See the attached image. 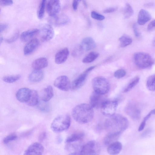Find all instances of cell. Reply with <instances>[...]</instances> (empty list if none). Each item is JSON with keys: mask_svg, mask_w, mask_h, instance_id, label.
<instances>
[{"mask_svg": "<svg viewBox=\"0 0 155 155\" xmlns=\"http://www.w3.org/2000/svg\"><path fill=\"white\" fill-rule=\"evenodd\" d=\"M129 124L127 119L124 116L114 114L105 120L104 127L108 133L121 134L128 127Z\"/></svg>", "mask_w": 155, "mask_h": 155, "instance_id": "obj_1", "label": "cell"}, {"mask_svg": "<svg viewBox=\"0 0 155 155\" xmlns=\"http://www.w3.org/2000/svg\"><path fill=\"white\" fill-rule=\"evenodd\" d=\"M71 114L73 119L81 124L90 122L93 119L94 112L93 108L87 104L83 103L77 105L73 109Z\"/></svg>", "mask_w": 155, "mask_h": 155, "instance_id": "obj_2", "label": "cell"}, {"mask_svg": "<svg viewBox=\"0 0 155 155\" xmlns=\"http://www.w3.org/2000/svg\"><path fill=\"white\" fill-rule=\"evenodd\" d=\"M71 119L69 115L63 114L57 117L52 122L51 128L55 132H60L68 129L71 124Z\"/></svg>", "mask_w": 155, "mask_h": 155, "instance_id": "obj_3", "label": "cell"}, {"mask_svg": "<svg viewBox=\"0 0 155 155\" xmlns=\"http://www.w3.org/2000/svg\"><path fill=\"white\" fill-rule=\"evenodd\" d=\"M134 60L136 65L139 68L145 69L151 67L154 61L151 56L147 53L138 52L134 55Z\"/></svg>", "mask_w": 155, "mask_h": 155, "instance_id": "obj_4", "label": "cell"}, {"mask_svg": "<svg viewBox=\"0 0 155 155\" xmlns=\"http://www.w3.org/2000/svg\"><path fill=\"white\" fill-rule=\"evenodd\" d=\"M92 85L94 92L103 95L107 94L110 89V85L107 80L104 78L97 77L92 81Z\"/></svg>", "mask_w": 155, "mask_h": 155, "instance_id": "obj_5", "label": "cell"}, {"mask_svg": "<svg viewBox=\"0 0 155 155\" xmlns=\"http://www.w3.org/2000/svg\"><path fill=\"white\" fill-rule=\"evenodd\" d=\"M100 151L99 143L95 140H91L82 147L79 155H100Z\"/></svg>", "mask_w": 155, "mask_h": 155, "instance_id": "obj_6", "label": "cell"}, {"mask_svg": "<svg viewBox=\"0 0 155 155\" xmlns=\"http://www.w3.org/2000/svg\"><path fill=\"white\" fill-rule=\"evenodd\" d=\"M117 105V101H104L100 107L101 112L104 115L110 116L115 114Z\"/></svg>", "mask_w": 155, "mask_h": 155, "instance_id": "obj_7", "label": "cell"}, {"mask_svg": "<svg viewBox=\"0 0 155 155\" xmlns=\"http://www.w3.org/2000/svg\"><path fill=\"white\" fill-rule=\"evenodd\" d=\"M39 33L41 38L43 41H48L52 39L54 37V31L52 26L50 24H45L41 25Z\"/></svg>", "mask_w": 155, "mask_h": 155, "instance_id": "obj_8", "label": "cell"}, {"mask_svg": "<svg viewBox=\"0 0 155 155\" xmlns=\"http://www.w3.org/2000/svg\"><path fill=\"white\" fill-rule=\"evenodd\" d=\"M95 67L92 66L87 68L77 78L74 80L71 85V88L74 90H77L82 86L84 83L88 73Z\"/></svg>", "mask_w": 155, "mask_h": 155, "instance_id": "obj_9", "label": "cell"}, {"mask_svg": "<svg viewBox=\"0 0 155 155\" xmlns=\"http://www.w3.org/2000/svg\"><path fill=\"white\" fill-rule=\"evenodd\" d=\"M46 9L50 17L54 16L58 14L61 9V3L58 0H51L46 2Z\"/></svg>", "mask_w": 155, "mask_h": 155, "instance_id": "obj_10", "label": "cell"}, {"mask_svg": "<svg viewBox=\"0 0 155 155\" xmlns=\"http://www.w3.org/2000/svg\"><path fill=\"white\" fill-rule=\"evenodd\" d=\"M54 84L57 88L64 91H68L71 88V84L69 79L65 75L58 77L55 80Z\"/></svg>", "mask_w": 155, "mask_h": 155, "instance_id": "obj_11", "label": "cell"}, {"mask_svg": "<svg viewBox=\"0 0 155 155\" xmlns=\"http://www.w3.org/2000/svg\"><path fill=\"white\" fill-rule=\"evenodd\" d=\"M44 150L43 146L35 142L30 145L25 150L23 155H42Z\"/></svg>", "mask_w": 155, "mask_h": 155, "instance_id": "obj_12", "label": "cell"}, {"mask_svg": "<svg viewBox=\"0 0 155 155\" xmlns=\"http://www.w3.org/2000/svg\"><path fill=\"white\" fill-rule=\"evenodd\" d=\"M69 19V18L64 15H57L50 17L49 18V23L56 26L63 25L67 24Z\"/></svg>", "mask_w": 155, "mask_h": 155, "instance_id": "obj_13", "label": "cell"}, {"mask_svg": "<svg viewBox=\"0 0 155 155\" xmlns=\"http://www.w3.org/2000/svg\"><path fill=\"white\" fill-rule=\"evenodd\" d=\"M126 111L127 114L134 120H137L140 118V111L134 104H131L128 105L126 108Z\"/></svg>", "mask_w": 155, "mask_h": 155, "instance_id": "obj_14", "label": "cell"}, {"mask_svg": "<svg viewBox=\"0 0 155 155\" xmlns=\"http://www.w3.org/2000/svg\"><path fill=\"white\" fill-rule=\"evenodd\" d=\"M39 44L38 40L36 38H33L28 41L24 47V54L27 55L31 54L38 47Z\"/></svg>", "mask_w": 155, "mask_h": 155, "instance_id": "obj_15", "label": "cell"}, {"mask_svg": "<svg viewBox=\"0 0 155 155\" xmlns=\"http://www.w3.org/2000/svg\"><path fill=\"white\" fill-rule=\"evenodd\" d=\"M31 90L27 88L24 87L19 89L16 94L17 99L21 102H26L28 100Z\"/></svg>", "mask_w": 155, "mask_h": 155, "instance_id": "obj_16", "label": "cell"}, {"mask_svg": "<svg viewBox=\"0 0 155 155\" xmlns=\"http://www.w3.org/2000/svg\"><path fill=\"white\" fill-rule=\"evenodd\" d=\"M69 54V51L67 48H64L58 51L55 56V62L58 64L64 62L67 60Z\"/></svg>", "mask_w": 155, "mask_h": 155, "instance_id": "obj_17", "label": "cell"}, {"mask_svg": "<svg viewBox=\"0 0 155 155\" xmlns=\"http://www.w3.org/2000/svg\"><path fill=\"white\" fill-rule=\"evenodd\" d=\"M102 95L94 92L91 94L90 98V105L93 108H98L101 107L103 102Z\"/></svg>", "mask_w": 155, "mask_h": 155, "instance_id": "obj_18", "label": "cell"}, {"mask_svg": "<svg viewBox=\"0 0 155 155\" xmlns=\"http://www.w3.org/2000/svg\"><path fill=\"white\" fill-rule=\"evenodd\" d=\"M38 33H39V29L37 28L30 29L24 31L20 35L21 40L24 42L29 41Z\"/></svg>", "mask_w": 155, "mask_h": 155, "instance_id": "obj_19", "label": "cell"}, {"mask_svg": "<svg viewBox=\"0 0 155 155\" xmlns=\"http://www.w3.org/2000/svg\"><path fill=\"white\" fill-rule=\"evenodd\" d=\"M151 18V15L148 11L141 9L138 13L137 23L140 25H143L149 21Z\"/></svg>", "mask_w": 155, "mask_h": 155, "instance_id": "obj_20", "label": "cell"}, {"mask_svg": "<svg viewBox=\"0 0 155 155\" xmlns=\"http://www.w3.org/2000/svg\"><path fill=\"white\" fill-rule=\"evenodd\" d=\"M122 148L121 143L116 141L109 145L107 148V152L110 155H117L121 151Z\"/></svg>", "mask_w": 155, "mask_h": 155, "instance_id": "obj_21", "label": "cell"}, {"mask_svg": "<svg viewBox=\"0 0 155 155\" xmlns=\"http://www.w3.org/2000/svg\"><path fill=\"white\" fill-rule=\"evenodd\" d=\"M47 59L45 57H41L34 60L32 64V67L34 70H41L48 65Z\"/></svg>", "mask_w": 155, "mask_h": 155, "instance_id": "obj_22", "label": "cell"}, {"mask_svg": "<svg viewBox=\"0 0 155 155\" xmlns=\"http://www.w3.org/2000/svg\"><path fill=\"white\" fill-rule=\"evenodd\" d=\"M81 45L83 50L87 51L94 48L96 44L92 38L87 37L83 39Z\"/></svg>", "mask_w": 155, "mask_h": 155, "instance_id": "obj_23", "label": "cell"}, {"mask_svg": "<svg viewBox=\"0 0 155 155\" xmlns=\"http://www.w3.org/2000/svg\"><path fill=\"white\" fill-rule=\"evenodd\" d=\"M44 74L41 70H34L28 76L29 81L32 82L40 81L43 78Z\"/></svg>", "mask_w": 155, "mask_h": 155, "instance_id": "obj_24", "label": "cell"}, {"mask_svg": "<svg viewBox=\"0 0 155 155\" xmlns=\"http://www.w3.org/2000/svg\"><path fill=\"white\" fill-rule=\"evenodd\" d=\"M53 96L54 92L52 87L51 86H48L44 88L43 91L41 100L44 101L48 102Z\"/></svg>", "mask_w": 155, "mask_h": 155, "instance_id": "obj_25", "label": "cell"}, {"mask_svg": "<svg viewBox=\"0 0 155 155\" xmlns=\"http://www.w3.org/2000/svg\"><path fill=\"white\" fill-rule=\"evenodd\" d=\"M38 95L37 91L31 90L29 98L26 103L28 105L33 107L37 105L39 102Z\"/></svg>", "mask_w": 155, "mask_h": 155, "instance_id": "obj_26", "label": "cell"}, {"mask_svg": "<svg viewBox=\"0 0 155 155\" xmlns=\"http://www.w3.org/2000/svg\"><path fill=\"white\" fill-rule=\"evenodd\" d=\"M84 136V133L81 132L74 133L68 137L65 141L68 143L77 142L82 139Z\"/></svg>", "mask_w": 155, "mask_h": 155, "instance_id": "obj_27", "label": "cell"}, {"mask_svg": "<svg viewBox=\"0 0 155 155\" xmlns=\"http://www.w3.org/2000/svg\"><path fill=\"white\" fill-rule=\"evenodd\" d=\"M120 135L117 133H108L104 139V144L108 146L112 143L117 141Z\"/></svg>", "mask_w": 155, "mask_h": 155, "instance_id": "obj_28", "label": "cell"}, {"mask_svg": "<svg viewBox=\"0 0 155 155\" xmlns=\"http://www.w3.org/2000/svg\"><path fill=\"white\" fill-rule=\"evenodd\" d=\"M120 46L121 48H124L130 45L132 42V39L130 36L124 35L119 39Z\"/></svg>", "mask_w": 155, "mask_h": 155, "instance_id": "obj_29", "label": "cell"}, {"mask_svg": "<svg viewBox=\"0 0 155 155\" xmlns=\"http://www.w3.org/2000/svg\"><path fill=\"white\" fill-rule=\"evenodd\" d=\"M99 56V53L91 52L88 54L83 59L84 63H88L91 62L96 59Z\"/></svg>", "mask_w": 155, "mask_h": 155, "instance_id": "obj_30", "label": "cell"}, {"mask_svg": "<svg viewBox=\"0 0 155 155\" xmlns=\"http://www.w3.org/2000/svg\"><path fill=\"white\" fill-rule=\"evenodd\" d=\"M46 0L41 1L37 12V15L39 19H41L44 16L46 8Z\"/></svg>", "mask_w": 155, "mask_h": 155, "instance_id": "obj_31", "label": "cell"}, {"mask_svg": "<svg viewBox=\"0 0 155 155\" xmlns=\"http://www.w3.org/2000/svg\"><path fill=\"white\" fill-rule=\"evenodd\" d=\"M146 86L150 91H155V74L150 75L148 78L147 81Z\"/></svg>", "mask_w": 155, "mask_h": 155, "instance_id": "obj_32", "label": "cell"}, {"mask_svg": "<svg viewBox=\"0 0 155 155\" xmlns=\"http://www.w3.org/2000/svg\"><path fill=\"white\" fill-rule=\"evenodd\" d=\"M134 14L133 10L130 4H126L124 11V15L125 18L130 17Z\"/></svg>", "mask_w": 155, "mask_h": 155, "instance_id": "obj_33", "label": "cell"}, {"mask_svg": "<svg viewBox=\"0 0 155 155\" xmlns=\"http://www.w3.org/2000/svg\"><path fill=\"white\" fill-rule=\"evenodd\" d=\"M19 74L5 76L2 78V80L6 83H11L18 80L21 78Z\"/></svg>", "mask_w": 155, "mask_h": 155, "instance_id": "obj_34", "label": "cell"}, {"mask_svg": "<svg viewBox=\"0 0 155 155\" xmlns=\"http://www.w3.org/2000/svg\"><path fill=\"white\" fill-rule=\"evenodd\" d=\"M140 78L137 77L131 80L124 88V92H127L130 91L139 82Z\"/></svg>", "mask_w": 155, "mask_h": 155, "instance_id": "obj_35", "label": "cell"}, {"mask_svg": "<svg viewBox=\"0 0 155 155\" xmlns=\"http://www.w3.org/2000/svg\"><path fill=\"white\" fill-rule=\"evenodd\" d=\"M37 105L38 109L42 111L47 112L49 110V106L47 102L42 100L41 101H39Z\"/></svg>", "mask_w": 155, "mask_h": 155, "instance_id": "obj_36", "label": "cell"}, {"mask_svg": "<svg viewBox=\"0 0 155 155\" xmlns=\"http://www.w3.org/2000/svg\"><path fill=\"white\" fill-rule=\"evenodd\" d=\"M17 136L15 133H12L5 137L3 140V142L5 144L15 140L17 138Z\"/></svg>", "mask_w": 155, "mask_h": 155, "instance_id": "obj_37", "label": "cell"}, {"mask_svg": "<svg viewBox=\"0 0 155 155\" xmlns=\"http://www.w3.org/2000/svg\"><path fill=\"white\" fill-rule=\"evenodd\" d=\"M91 16L93 18L98 21L103 20L105 18L104 15L94 11L91 12Z\"/></svg>", "mask_w": 155, "mask_h": 155, "instance_id": "obj_38", "label": "cell"}, {"mask_svg": "<svg viewBox=\"0 0 155 155\" xmlns=\"http://www.w3.org/2000/svg\"><path fill=\"white\" fill-rule=\"evenodd\" d=\"M126 74V71L123 69H119L116 71L114 73V77L119 79L124 77Z\"/></svg>", "mask_w": 155, "mask_h": 155, "instance_id": "obj_39", "label": "cell"}, {"mask_svg": "<svg viewBox=\"0 0 155 155\" xmlns=\"http://www.w3.org/2000/svg\"><path fill=\"white\" fill-rule=\"evenodd\" d=\"M19 33L18 31L14 33L12 36L5 40V41L8 43H11L15 42L18 38Z\"/></svg>", "mask_w": 155, "mask_h": 155, "instance_id": "obj_40", "label": "cell"}, {"mask_svg": "<svg viewBox=\"0 0 155 155\" xmlns=\"http://www.w3.org/2000/svg\"><path fill=\"white\" fill-rule=\"evenodd\" d=\"M83 50L81 45L77 47L73 51L72 55L74 56H76L79 54Z\"/></svg>", "mask_w": 155, "mask_h": 155, "instance_id": "obj_41", "label": "cell"}, {"mask_svg": "<svg viewBox=\"0 0 155 155\" xmlns=\"http://www.w3.org/2000/svg\"><path fill=\"white\" fill-rule=\"evenodd\" d=\"M13 3L12 0H1L0 2V5L3 6H7L12 5Z\"/></svg>", "mask_w": 155, "mask_h": 155, "instance_id": "obj_42", "label": "cell"}, {"mask_svg": "<svg viewBox=\"0 0 155 155\" xmlns=\"http://www.w3.org/2000/svg\"><path fill=\"white\" fill-rule=\"evenodd\" d=\"M8 27V24L6 23H2L0 25V33L3 32L5 31Z\"/></svg>", "mask_w": 155, "mask_h": 155, "instance_id": "obj_43", "label": "cell"}, {"mask_svg": "<svg viewBox=\"0 0 155 155\" xmlns=\"http://www.w3.org/2000/svg\"><path fill=\"white\" fill-rule=\"evenodd\" d=\"M155 29V19L151 21L147 26V29L151 31Z\"/></svg>", "mask_w": 155, "mask_h": 155, "instance_id": "obj_44", "label": "cell"}, {"mask_svg": "<svg viewBox=\"0 0 155 155\" xmlns=\"http://www.w3.org/2000/svg\"><path fill=\"white\" fill-rule=\"evenodd\" d=\"M133 28L135 37H140V33L138 30L137 26L136 24H134L133 25Z\"/></svg>", "mask_w": 155, "mask_h": 155, "instance_id": "obj_45", "label": "cell"}, {"mask_svg": "<svg viewBox=\"0 0 155 155\" xmlns=\"http://www.w3.org/2000/svg\"><path fill=\"white\" fill-rule=\"evenodd\" d=\"M117 9L116 7H111L107 8L104 10L103 12L105 13H112L115 11Z\"/></svg>", "mask_w": 155, "mask_h": 155, "instance_id": "obj_46", "label": "cell"}, {"mask_svg": "<svg viewBox=\"0 0 155 155\" xmlns=\"http://www.w3.org/2000/svg\"><path fill=\"white\" fill-rule=\"evenodd\" d=\"M152 130L150 128L147 129L144 131L141 134V136L144 137L148 135L151 132Z\"/></svg>", "mask_w": 155, "mask_h": 155, "instance_id": "obj_47", "label": "cell"}, {"mask_svg": "<svg viewBox=\"0 0 155 155\" xmlns=\"http://www.w3.org/2000/svg\"><path fill=\"white\" fill-rule=\"evenodd\" d=\"M80 1L79 0H74L72 3V7L74 11H76L79 2Z\"/></svg>", "mask_w": 155, "mask_h": 155, "instance_id": "obj_48", "label": "cell"}, {"mask_svg": "<svg viewBox=\"0 0 155 155\" xmlns=\"http://www.w3.org/2000/svg\"><path fill=\"white\" fill-rule=\"evenodd\" d=\"M146 121L143 120L140 124L138 128V130L140 131L142 130L144 128L146 125Z\"/></svg>", "mask_w": 155, "mask_h": 155, "instance_id": "obj_49", "label": "cell"}, {"mask_svg": "<svg viewBox=\"0 0 155 155\" xmlns=\"http://www.w3.org/2000/svg\"><path fill=\"white\" fill-rule=\"evenodd\" d=\"M46 136V134L45 133H43L42 134H41V135L40 136V140H43L45 137Z\"/></svg>", "mask_w": 155, "mask_h": 155, "instance_id": "obj_50", "label": "cell"}, {"mask_svg": "<svg viewBox=\"0 0 155 155\" xmlns=\"http://www.w3.org/2000/svg\"><path fill=\"white\" fill-rule=\"evenodd\" d=\"M149 113L151 114V115L152 114L155 115V109L151 110Z\"/></svg>", "mask_w": 155, "mask_h": 155, "instance_id": "obj_51", "label": "cell"}, {"mask_svg": "<svg viewBox=\"0 0 155 155\" xmlns=\"http://www.w3.org/2000/svg\"><path fill=\"white\" fill-rule=\"evenodd\" d=\"M69 155H79V154L76 152H74L71 153Z\"/></svg>", "mask_w": 155, "mask_h": 155, "instance_id": "obj_52", "label": "cell"}, {"mask_svg": "<svg viewBox=\"0 0 155 155\" xmlns=\"http://www.w3.org/2000/svg\"><path fill=\"white\" fill-rule=\"evenodd\" d=\"M82 2L84 6H85L86 7H87V4L86 1H83Z\"/></svg>", "mask_w": 155, "mask_h": 155, "instance_id": "obj_53", "label": "cell"}, {"mask_svg": "<svg viewBox=\"0 0 155 155\" xmlns=\"http://www.w3.org/2000/svg\"><path fill=\"white\" fill-rule=\"evenodd\" d=\"M3 41V37H1L0 38V44H1Z\"/></svg>", "mask_w": 155, "mask_h": 155, "instance_id": "obj_54", "label": "cell"}]
</instances>
